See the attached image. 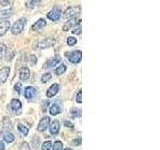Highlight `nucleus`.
Listing matches in <instances>:
<instances>
[{
	"mask_svg": "<svg viewBox=\"0 0 160 150\" xmlns=\"http://www.w3.org/2000/svg\"><path fill=\"white\" fill-rule=\"evenodd\" d=\"M2 127H3V130H6V131H8V130H10L12 128V122H11V120H10L9 117H7V116L3 117Z\"/></svg>",
	"mask_w": 160,
	"mask_h": 150,
	"instance_id": "dca6fc26",
	"label": "nucleus"
},
{
	"mask_svg": "<svg viewBox=\"0 0 160 150\" xmlns=\"http://www.w3.org/2000/svg\"><path fill=\"white\" fill-rule=\"evenodd\" d=\"M12 11L11 10H3V11H0V18H6L9 17L11 15Z\"/></svg>",
	"mask_w": 160,
	"mask_h": 150,
	"instance_id": "393cba45",
	"label": "nucleus"
},
{
	"mask_svg": "<svg viewBox=\"0 0 160 150\" xmlns=\"http://www.w3.org/2000/svg\"><path fill=\"white\" fill-rule=\"evenodd\" d=\"M18 130L22 135H24V136H26V135L28 134V128L23 124H19L18 125Z\"/></svg>",
	"mask_w": 160,
	"mask_h": 150,
	"instance_id": "5701e85b",
	"label": "nucleus"
},
{
	"mask_svg": "<svg viewBox=\"0 0 160 150\" xmlns=\"http://www.w3.org/2000/svg\"><path fill=\"white\" fill-rule=\"evenodd\" d=\"M27 61L31 65H35V64H36V62H37V58H36L35 55H29L28 58H27Z\"/></svg>",
	"mask_w": 160,
	"mask_h": 150,
	"instance_id": "cd10ccee",
	"label": "nucleus"
},
{
	"mask_svg": "<svg viewBox=\"0 0 160 150\" xmlns=\"http://www.w3.org/2000/svg\"><path fill=\"white\" fill-rule=\"evenodd\" d=\"M4 141L5 142H7V143H11L14 141V139H15V136L12 134V133H7V134H5L4 135Z\"/></svg>",
	"mask_w": 160,
	"mask_h": 150,
	"instance_id": "412c9836",
	"label": "nucleus"
},
{
	"mask_svg": "<svg viewBox=\"0 0 160 150\" xmlns=\"http://www.w3.org/2000/svg\"><path fill=\"white\" fill-rule=\"evenodd\" d=\"M50 123V117L45 116L41 120H40L39 125H38V130L39 131H44L45 129L48 127V125Z\"/></svg>",
	"mask_w": 160,
	"mask_h": 150,
	"instance_id": "ddd939ff",
	"label": "nucleus"
},
{
	"mask_svg": "<svg viewBox=\"0 0 160 150\" xmlns=\"http://www.w3.org/2000/svg\"><path fill=\"white\" fill-rule=\"evenodd\" d=\"M9 28H10V22L8 20H2V21H0V36H3L9 30Z\"/></svg>",
	"mask_w": 160,
	"mask_h": 150,
	"instance_id": "9b49d317",
	"label": "nucleus"
},
{
	"mask_svg": "<svg viewBox=\"0 0 160 150\" xmlns=\"http://www.w3.org/2000/svg\"><path fill=\"white\" fill-rule=\"evenodd\" d=\"M66 56L68 57L69 61L73 63V64H77L81 61V58H82V52L80 50H75V51L72 52H67L66 53Z\"/></svg>",
	"mask_w": 160,
	"mask_h": 150,
	"instance_id": "7ed1b4c3",
	"label": "nucleus"
},
{
	"mask_svg": "<svg viewBox=\"0 0 160 150\" xmlns=\"http://www.w3.org/2000/svg\"><path fill=\"white\" fill-rule=\"evenodd\" d=\"M20 150H30L29 144L27 142H23L21 146H20Z\"/></svg>",
	"mask_w": 160,
	"mask_h": 150,
	"instance_id": "2f4dec72",
	"label": "nucleus"
},
{
	"mask_svg": "<svg viewBox=\"0 0 160 150\" xmlns=\"http://www.w3.org/2000/svg\"><path fill=\"white\" fill-rule=\"evenodd\" d=\"M77 43V39L75 37H68L67 38V44L69 45V46H72V45H75Z\"/></svg>",
	"mask_w": 160,
	"mask_h": 150,
	"instance_id": "c756f323",
	"label": "nucleus"
},
{
	"mask_svg": "<svg viewBox=\"0 0 160 150\" xmlns=\"http://www.w3.org/2000/svg\"><path fill=\"white\" fill-rule=\"evenodd\" d=\"M66 65L65 64H61L60 65L59 67H57L56 69H55V74L56 75H61V74H63L65 71H66Z\"/></svg>",
	"mask_w": 160,
	"mask_h": 150,
	"instance_id": "6ab92c4d",
	"label": "nucleus"
},
{
	"mask_svg": "<svg viewBox=\"0 0 160 150\" xmlns=\"http://www.w3.org/2000/svg\"><path fill=\"white\" fill-rule=\"evenodd\" d=\"M53 145V150H62L63 148V144L61 141H56Z\"/></svg>",
	"mask_w": 160,
	"mask_h": 150,
	"instance_id": "c85d7f7f",
	"label": "nucleus"
},
{
	"mask_svg": "<svg viewBox=\"0 0 160 150\" xmlns=\"http://www.w3.org/2000/svg\"><path fill=\"white\" fill-rule=\"evenodd\" d=\"M37 94V90L36 88H34L32 86H28L25 88V91H24V95L25 97H26L27 99H31V98H34L35 96H36Z\"/></svg>",
	"mask_w": 160,
	"mask_h": 150,
	"instance_id": "9d476101",
	"label": "nucleus"
},
{
	"mask_svg": "<svg viewBox=\"0 0 160 150\" xmlns=\"http://www.w3.org/2000/svg\"><path fill=\"white\" fill-rule=\"evenodd\" d=\"M10 106H11V109L13 110V111L17 112L19 114L20 111H21L22 104H21V102H20L18 99H12L11 103H10Z\"/></svg>",
	"mask_w": 160,
	"mask_h": 150,
	"instance_id": "f8f14e48",
	"label": "nucleus"
},
{
	"mask_svg": "<svg viewBox=\"0 0 160 150\" xmlns=\"http://www.w3.org/2000/svg\"><path fill=\"white\" fill-rule=\"evenodd\" d=\"M64 150H72V149L71 148H65Z\"/></svg>",
	"mask_w": 160,
	"mask_h": 150,
	"instance_id": "58836bf2",
	"label": "nucleus"
},
{
	"mask_svg": "<svg viewBox=\"0 0 160 150\" xmlns=\"http://www.w3.org/2000/svg\"><path fill=\"white\" fill-rule=\"evenodd\" d=\"M58 91H59V85L55 83V84H53V85L50 86V88L47 90L46 94H47V96L49 98H51V97H54L55 95L58 93Z\"/></svg>",
	"mask_w": 160,
	"mask_h": 150,
	"instance_id": "4468645a",
	"label": "nucleus"
},
{
	"mask_svg": "<svg viewBox=\"0 0 160 150\" xmlns=\"http://www.w3.org/2000/svg\"><path fill=\"white\" fill-rule=\"evenodd\" d=\"M51 77H52V75H51V73H49V72L43 74V75H42V77H41V81H42V83H46V82H48L49 80L51 79Z\"/></svg>",
	"mask_w": 160,
	"mask_h": 150,
	"instance_id": "b1692460",
	"label": "nucleus"
},
{
	"mask_svg": "<svg viewBox=\"0 0 160 150\" xmlns=\"http://www.w3.org/2000/svg\"><path fill=\"white\" fill-rule=\"evenodd\" d=\"M71 31L73 34H80L81 33V26H80V24H77V25H75V26H73L71 28Z\"/></svg>",
	"mask_w": 160,
	"mask_h": 150,
	"instance_id": "a878e982",
	"label": "nucleus"
},
{
	"mask_svg": "<svg viewBox=\"0 0 160 150\" xmlns=\"http://www.w3.org/2000/svg\"><path fill=\"white\" fill-rule=\"evenodd\" d=\"M80 12H81V7H80V6H70L64 11L63 18L64 19H69V18L75 17Z\"/></svg>",
	"mask_w": 160,
	"mask_h": 150,
	"instance_id": "f03ea898",
	"label": "nucleus"
},
{
	"mask_svg": "<svg viewBox=\"0 0 160 150\" xmlns=\"http://www.w3.org/2000/svg\"><path fill=\"white\" fill-rule=\"evenodd\" d=\"M49 112L51 115H57V114H59L60 112H61V109H60V106L58 104L53 103L51 105V107H50V109H49Z\"/></svg>",
	"mask_w": 160,
	"mask_h": 150,
	"instance_id": "a211bd4d",
	"label": "nucleus"
},
{
	"mask_svg": "<svg viewBox=\"0 0 160 150\" xmlns=\"http://www.w3.org/2000/svg\"><path fill=\"white\" fill-rule=\"evenodd\" d=\"M81 115V110L74 108L73 110H71V116H80Z\"/></svg>",
	"mask_w": 160,
	"mask_h": 150,
	"instance_id": "7c9ffc66",
	"label": "nucleus"
},
{
	"mask_svg": "<svg viewBox=\"0 0 160 150\" xmlns=\"http://www.w3.org/2000/svg\"><path fill=\"white\" fill-rule=\"evenodd\" d=\"M9 72H10L9 67H3L0 69V84L6 82V80L9 76Z\"/></svg>",
	"mask_w": 160,
	"mask_h": 150,
	"instance_id": "0eeeda50",
	"label": "nucleus"
},
{
	"mask_svg": "<svg viewBox=\"0 0 160 150\" xmlns=\"http://www.w3.org/2000/svg\"><path fill=\"white\" fill-rule=\"evenodd\" d=\"M21 83H16V85H15V91H17V93L19 94L20 92H21Z\"/></svg>",
	"mask_w": 160,
	"mask_h": 150,
	"instance_id": "72a5a7b5",
	"label": "nucleus"
},
{
	"mask_svg": "<svg viewBox=\"0 0 160 150\" xmlns=\"http://www.w3.org/2000/svg\"><path fill=\"white\" fill-rule=\"evenodd\" d=\"M6 52H7V46L3 43H0V60L5 56V53Z\"/></svg>",
	"mask_w": 160,
	"mask_h": 150,
	"instance_id": "4be33fe9",
	"label": "nucleus"
},
{
	"mask_svg": "<svg viewBox=\"0 0 160 150\" xmlns=\"http://www.w3.org/2000/svg\"><path fill=\"white\" fill-rule=\"evenodd\" d=\"M72 143L75 145V146H78L79 144H81V139H76V140H73Z\"/></svg>",
	"mask_w": 160,
	"mask_h": 150,
	"instance_id": "c9c22d12",
	"label": "nucleus"
},
{
	"mask_svg": "<svg viewBox=\"0 0 160 150\" xmlns=\"http://www.w3.org/2000/svg\"><path fill=\"white\" fill-rule=\"evenodd\" d=\"M0 4L3 5V6H8L10 4V1L9 0H0Z\"/></svg>",
	"mask_w": 160,
	"mask_h": 150,
	"instance_id": "f704fd0d",
	"label": "nucleus"
},
{
	"mask_svg": "<svg viewBox=\"0 0 160 150\" xmlns=\"http://www.w3.org/2000/svg\"><path fill=\"white\" fill-rule=\"evenodd\" d=\"M64 125H65V126H68V127H73V124L72 123H70V122H68V121H65L64 122Z\"/></svg>",
	"mask_w": 160,
	"mask_h": 150,
	"instance_id": "e433bc0d",
	"label": "nucleus"
},
{
	"mask_svg": "<svg viewBox=\"0 0 160 150\" xmlns=\"http://www.w3.org/2000/svg\"><path fill=\"white\" fill-rule=\"evenodd\" d=\"M5 149V145L3 144V142L0 141V150H4Z\"/></svg>",
	"mask_w": 160,
	"mask_h": 150,
	"instance_id": "4c0bfd02",
	"label": "nucleus"
},
{
	"mask_svg": "<svg viewBox=\"0 0 160 150\" xmlns=\"http://www.w3.org/2000/svg\"><path fill=\"white\" fill-rule=\"evenodd\" d=\"M26 23H27V19L25 17H21V18H19L18 20H16V21L14 22V24L12 25V27H11L12 34L17 35V34L21 33L23 31V29L25 27V25H26Z\"/></svg>",
	"mask_w": 160,
	"mask_h": 150,
	"instance_id": "f257e3e1",
	"label": "nucleus"
},
{
	"mask_svg": "<svg viewBox=\"0 0 160 150\" xmlns=\"http://www.w3.org/2000/svg\"><path fill=\"white\" fill-rule=\"evenodd\" d=\"M61 16V9L55 7L53 8L51 11L47 13V17L48 19L52 20V21H57V20Z\"/></svg>",
	"mask_w": 160,
	"mask_h": 150,
	"instance_id": "20e7f679",
	"label": "nucleus"
},
{
	"mask_svg": "<svg viewBox=\"0 0 160 150\" xmlns=\"http://www.w3.org/2000/svg\"><path fill=\"white\" fill-rule=\"evenodd\" d=\"M59 129H60V123L57 120L52 122L51 126H50V133L53 134V135H56L59 132Z\"/></svg>",
	"mask_w": 160,
	"mask_h": 150,
	"instance_id": "f3484780",
	"label": "nucleus"
},
{
	"mask_svg": "<svg viewBox=\"0 0 160 150\" xmlns=\"http://www.w3.org/2000/svg\"><path fill=\"white\" fill-rule=\"evenodd\" d=\"M30 76V71L27 67H23L20 69V72H19V78L20 80H22V81H26V80L29 78Z\"/></svg>",
	"mask_w": 160,
	"mask_h": 150,
	"instance_id": "2eb2a0df",
	"label": "nucleus"
},
{
	"mask_svg": "<svg viewBox=\"0 0 160 150\" xmlns=\"http://www.w3.org/2000/svg\"><path fill=\"white\" fill-rule=\"evenodd\" d=\"M54 44H55V40L54 39H52V38L44 39V40H42V41H40L38 43V47L40 49H47V48L52 47Z\"/></svg>",
	"mask_w": 160,
	"mask_h": 150,
	"instance_id": "423d86ee",
	"label": "nucleus"
},
{
	"mask_svg": "<svg viewBox=\"0 0 160 150\" xmlns=\"http://www.w3.org/2000/svg\"><path fill=\"white\" fill-rule=\"evenodd\" d=\"M76 101H77V103H81L82 102V91H81V90H80V91L77 93Z\"/></svg>",
	"mask_w": 160,
	"mask_h": 150,
	"instance_id": "473e14b6",
	"label": "nucleus"
},
{
	"mask_svg": "<svg viewBox=\"0 0 160 150\" xmlns=\"http://www.w3.org/2000/svg\"><path fill=\"white\" fill-rule=\"evenodd\" d=\"M52 147V142L51 141H45L43 144H42V147L41 149L42 150H50Z\"/></svg>",
	"mask_w": 160,
	"mask_h": 150,
	"instance_id": "bb28decb",
	"label": "nucleus"
},
{
	"mask_svg": "<svg viewBox=\"0 0 160 150\" xmlns=\"http://www.w3.org/2000/svg\"><path fill=\"white\" fill-rule=\"evenodd\" d=\"M45 26H46V20L43 19V18H40L39 20H37V21L32 25L31 29L33 30V31H39V30H41Z\"/></svg>",
	"mask_w": 160,
	"mask_h": 150,
	"instance_id": "6e6552de",
	"label": "nucleus"
},
{
	"mask_svg": "<svg viewBox=\"0 0 160 150\" xmlns=\"http://www.w3.org/2000/svg\"><path fill=\"white\" fill-rule=\"evenodd\" d=\"M60 61H61V57H60L59 55H57V56H55V57H53V58L48 59L47 61L43 64V66H42V67H43L44 69L51 68V67H54L56 64H58Z\"/></svg>",
	"mask_w": 160,
	"mask_h": 150,
	"instance_id": "39448f33",
	"label": "nucleus"
},
{
	"mask_svg": "<svg viewBox=\"0 0 160 150\" xmlns=\"http://www.w3.org/2000/svg\"><path fill=\"white\" fill-rule=\"evenodd\" d=\"M80 22H81V18H78V17H72L71 19L69 20V21L66 23V25L63 27V29L65 30V31H67L68 29L72 28L73 26H75V25L77 24H80Z\"/></svg>",
	"mask_w": 160,
	"mask_h": 150,
	"instance_id": "1a4fd4ad",
	"label": "nucleus"
},
{
	"mask_svg": "<svg viewBox=\"0 0 160 150\" xmlns=\"http://www.w3.org/2000/svg\"><path fill=\"white\" fill-rule=\"evenodd\" d=\"M40 2V0H28L26 2V7L29 9H33Z\"/></svg>",
	"mask_w": 160,
	"mask_h": 150,
	"instance_id": "aec40b11",
	"label": "nucleus"
}]
</instances>
